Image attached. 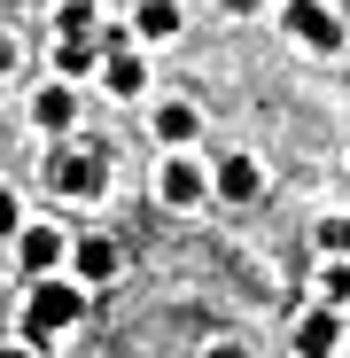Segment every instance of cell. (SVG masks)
<instances>
[{
  "label": "cell",
  "mask_w": 350,
  "mask_h": 358,
  "mask_svg": "<svg viewBox=\"0 0 350 358\" xmlns=\"http://www.w3.org/2000/svg\"><path fill=\"white\" fill-rule=\"evenodd\" d=\"M86 320V288L78 280H31V304H24V335L31 343H54V335H63V327H78Z\"/></svg>",
  "instance_id": "obj_1"
},
{
  "label": "cell",
  "mask_w": 350,
  "mask_h": 358,
  "mask_svg": "<svg viewBox=\"0 0 350 358\" xmlns=\"http://www.w3.org/2000/svg\"><path fill=\"white\" fill-rule=\"evenodd\" d=\"M54 187H63V195H78V203H101V187H109L101 148H63V156H54Z\"/></svg>",
  "instance_id": "obj_2"
},
{
  "label": "cell",
  "mask_w": 350,
  "mask_h": 358,
  "mask_svg": "<svg viewBox=\"0 0 350 358\" xmlns=\"http://www.w3.org/2000/svg\"><path fill=\"white\" fill-rule=\"evenodd\" d=\"M280 24L296 31L304 47H327V55L342 47V16L327 8V0H288V8H280Z\"/></svg>",
  "instance_id": "obj_3"
},
{
  "label": "cell",
  "mask_w": 350,
  "mask_h": 358,
  "mask_svg": "<svg viewBox=\"0 0 350 358\" xmlns=\"http://www.w3.org/2000/svg\"><path fill=\"white\" fill-rule=\"evenodd\" d=\"M16 257H24L31 280H47L54 265H63V234H54V226H16Z\"/></svg>",
  "instance_id": "obj_4"
},
{
  "label": "cell",
  "mask_w": 350,
  "mask_h": 358,
  "mask_svg": "<svg viewBox=\"0 0 350 358\" xmlns=\"http://www.w3.org/2000/svg\"><path fill=\"white\" fill-rule=\"evenodd\" d=\"M203 195H210V187H203V164L171 156V164H163V203H171V210H195Z\"/></svg>",
  "instance_id": "obj_5"
},
{
  "label": "cell",
  "mask_w": 350,
  "mask_h": 358,
  "mask_svg": "<svg viewBox=\"0 0 350 358\" xmlns=\"http://www.w3.org/2000/svg\"><path fill=\"white\" fill-rule=\"evenodd\" d=\"M101 78H109V94H125V101H133V94L148 86V63H140V55H133L125 39H109V63H101Z\"/></svg>",
  "instance_id": "obj_6"
},
{
  "label": "cell",
  "mask_w": 350,
  "mask_h": 358,
  "mask_svg": "<svg viewBox=\"0 0 350 358\" xmlns=\"http://www.w3.org/2000/svg\"><path fill=\"white\" fill-rule=\"evenodd\" d=\"M117 265H125V257H117V242H101V234H94V242H78V288L117 280Z\"/></svg>",
  "instance_id": "obj_7"
},
{
  "label": "cell",
  "mask_w": 350,
  "mask_h": 358,
  "mask_svg": "<svg viewBox=\"0 0 350 358\" xmlns=\"http://www.w3.org/2000/svg\"><path fill=\"white\" fill-rule=\"evenodd\" d=\"M335 343H342V327H335V312L319 304V312L296 327V358H335Z\"/></svg>",
  "instance_id": "obj_8"
},
{
  "label": "cell",
  "mask_w": 350,
  "mask_h": 358,
  "mask_svg": "<svg viewBox=\"0 0 350 358\" xmlns=\"http://www.w3.org/2000/svg\"><path fill=\"white\" fill-rule=\"evenodd\" d=\"M31 117H39L47 133H71V125H78V94H71V86H47V94L31 101Z\"/></svg>",
  "instance_id": "obj_9"
},
{
  "label": "cell",
  "mask_w": 350,
  "mask_h": 358,
  "mask_svg": "<svg viewBox=\"0 0 350 358\" xmlns=\"http://www.w3.org/2000/svg\"><path fill=\"white\" fill-rule=\"evenodd\" d=\"M180 24H187L180 0H140V8H133V31H140V39H171Z\"/></svg>",
  "instance_id": "obj_10"
},
{
  "label": "cell",
  "mask_w": 350,
  "mask_h": 358,
  "mask_svg": "<svg viewBox=\"0 0 350 358\" xmlns=\"http://www.w3.org/2000/svg\"><path fill=\"white\" fill-rule=\"evenodd\" d=\"M54 31L63 39H94L101 31V0H63V8H54Z\"/></svg>",
  "instance_id": "obj_11"
},
{
  "label": "cell",
  "mask_w": 350,
  "mask_h": 358,
  "mask_svg": "<svg viewBox=\"0 0 350 358\" xmlns=\"http://www.w3.org/2000/svg\"><path fill=\"white\" fill-rule=\"evenodd\" d=\"M218 195H226V203H249V195H257V164H249V156H226V164H218Z\"/></svg>",
  "instance_id": "obj_12"
},
{
  "label": "cell",
  "mask_w": 350,
  "mask_h": 358,
  "mask_svg": "<svg viewBox=\"0 0 350 358\" xmlns=\"http://www.w3.org/2000/svg\"><path fill=\"white\" fill-rule=\"evenodd\" d=\"M195 125H203V117H195L187 101H171V109L156 117V141H171V148H180V141H195Z\"/></svg>",
  "instance_id": "obj_13"
},
{
  "label": "cell",
  "mask_w": 350,
  "mask_h": 358,
  "mask_svg": "<svg viewBox=\"0 0 350 358\" xmlns=\"http://www.w3.org/2000/svg\"><path fill=\"white\" fill-rule=\"evenodd\" d=\"M94 55H101L94 39H63V47H54V71H63V78H86V71H94Z\"/></svg>",
  "instance_id": "obj_14"
},
{
  "label": "cell",
  "mask_w": 350,
  "mask_h": 358,
  "mask_svg": "<svg viewBox=\"0 0 350 358\" xmlns=\"http://www.w3.org/2000/svg\"><path fill=\"white\" fill-rule=\"evenodd\" d=\"M319 296H327V304H350V265H327L319 273Z\"/></svg>",
  "instance_id": "obj_15"
},
{
  "label": "cell",
  "mask_w": 350,
  "mask_h": 358,
  "mask_svg": "<svg viewBox=\"0 0 350 358\" xmlns=\"http://www.w3.org/2000/svg\"><path fill=\"white\" fill-rule=\"evenodd\" d=\"M319 250H350V218H319Z\"/></svg>",
  "instance_id": "obj_16"
},
{
  "label": "cell",
  "mask_w": 350,
  "mask_h": 358,
  "mask_svg": "<svg viewBox=\"0 0 350 358\" xmlns=\"http://www.w3.org/2000/svg\"><path fill=\"white\" fill-rule=\"evenodd\" d=\"M16 226H24V218H16V195L0 187V234H16Z\"/></svg>",
  "instance_id": "obj_17"
},
{
  "label": "cell",
  "mask_w": 350,
  "mask_h": 358,
  "mask_svg": "<svg viewBox=\"0 0 350 358\" xmlns=\"http://www.w3.org/2000/svg\"><path fill=\"white\" fill-rule=\"evenodd\" d=\"M8 71H16V39L0 31V78H8Z\"/></svg>",
  "instance_id": "obj_18"
},
{
  "label": "cell",
  "mask_w": 350,
  "mask_h": 358,
  "mask_svg": "<svg viewBox=\"0 0 350 358\" xmlns=\"http://www.w3.org/2000/svg\"><path fill=\"white\" fill-rule=\"evenodd\" d=\"M203 358H249V350H242V343H210Z\"/></svg>",
  "instance_id": "obj_19"
},
{
  "label": "cell",
  "mask_w": 350,
  "mask_h": 358,
  "mask_svg": "<svg viewBox=\"0 0 350 358\" xmlns=\"http://www.w3.org/2000/svg\"><path fill=\"white\" fill-rule=\"evenodd\" d=\"M226 8H233V16H249V8H257V0H226Z\"/></svg>",
  "instance_id": "obj_20"
}]
</instances>
